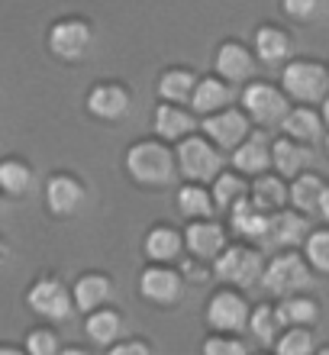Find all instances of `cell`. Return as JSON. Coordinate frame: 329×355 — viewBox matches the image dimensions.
<instances>
[{
	"label": "cell",
	"instance_id": "obj_1",
	"mask_svg": "<svg viewBox=\"0 0 329 355\" xmlns=\"http://www.w3.org/2000/svg\"><path fill=\"white\" fill-rule=\"evenodd\" d=\"M126 171L145 187H165L178 175V152H171L159 139H142L126 152Z\"/></svg>",
	"mask_w": 329,
	"mask_h": 355
},
{
	"label": "cell",
	"instance_id": "obj_2",
	"mask_svg": "<svg viewBox=\"0 0 329 355\" xmlns=\"http://www.w3.org/2000/svg\"><path fill=\"white\" fill-rule=\"evenodd\" d=\"M281 87L301 107L323 103L329 97V65L313 58H291L281 68Z\"/></svg>",
	"mask_w": 329,
	"mask_h": 355
},
{
	"label": "cell",
	"instance_id": "obj_3",
	"mask_svg": "<svg viewBox=\"0 0 329 355\" xmlns=\"http://www.w3.org/2000/svg\"><path fill=\"white\" fill-rule=\"evenodd\" d=\"M175 152H178V171L188 178V184H213L223 175V152L207 136H188Z\"/></svg>",
	"mask_w": 329,
	"mask_h": 355
},
{
	"label": "cell",
	"instance_id": "obj_4",
	"mask_svg": "<svg viewBox=\"0 0 329 355\" xmlns=\"http://www.w3.org/2000/svg\"><path fill=\"white\" fill-rule=\"evenodd\" d=\"M213 275L223 281L226 288L245 291L265 278V259L252 245L233 243V245H226V252L213 262Z\"/></svg>",
	"mask_w": 329,
	"mask_h": 355
},
{
	"label": "cell",
	"instance_id": "obj_5",
	"mask_svg": "<svg viewBox=\"0 0 329 355\" xmlns=\"http://www.w3.org/2000/svg\"><path fill=\"white\" fill-rule=\"evenodd\" d=\"M262 288L274 297H294L301 291L313 288V275H310V262L301 259L297 252H281L274 255L272 262L265 265V278Z\"/></svg>",
	"mask_w": 329,
	"mask_h": 355
},
{
	"label": "cell",
	"instance_id": "obj_6",
	"mask_svg": "<svg viewBox=\"0 0 329 355\" xmlns=\"http://www.w3.org/2000/svg\"><path fill=\"white\" fill-rule=\"evenodd\" d=\"M242 110L249 113V120L258 123L262 130L268 126H281L287 120V94L284 87H274L268 81H252V85H245L242 91Z\"/></svg>",
	"mask_w": 329,
	"mask_h": 355
},
{
	"label": "cell",
	"instance_id": "obj_7",
	"mask_svg": "<svg viewBox=\"0 0 329 355\" xmlns=\"http://www.w3.org/2000/svg\"><path fill=\"white\" fill-rule=\"evenodd\" d=\"M249 320H252V307L249 300L239 294L235 288H220L207 304V323L217 333H226V336H235L249 329Z\"/></svg>",
	"mask_w": 329,
	"mask_h": 355
},
{
	"label": "cell",
	"instance_id": "obj_8",
	"mask_svg": "<svg viewBox=\"0 0 329 355\" xmlns=\"http://www.w3.org/2000/svg\"><path fill=\"white\" fill-rule=\"evenodd\" d=\"M26 304L33 313H39L42 320H52V323H62L75 313V294L62 284L58 278H39L33 288L26 291Z\"/></svg>",
	"mask_w": 329,
	"mask_h": 355
},
{
	"label": "cell",
	"instance_id": "obj_9",
	"mask_svg": "<svg viewBox=\"0 0 329 355\" xmlns=\"http://www.w3.org/2000/svg\"><path fill=\"white\" fill-rule=\"evenodd\" d=\"M200 126H204V136H207L213 146L229 149V152H235L249 136H252V120H249V113L235 110V107H229V110H223V113H213V116H207Z\"/></svg>",
	"mask_w": 329,
	"mask_h": 355
},
{
	"label": "cell",
	"instance_id": "obj_10",
	"mask_svg": "<svg viewBox=\"0 0 329 355\" xmlns=\"http://www.w3.org/2000/svg\"><path fill=\"white\" fill-rule=\"evenodd\" d=\"M91 42H94V29L87 26L81 17L58 19L55 26H52V33H48V49H52L58 58H65V62L85 58Z\"/></svg>",
	"mask_w": 329,
	"mask_h": 355
},
{
	"label": "cell",
	"instance_id": "obj_11",
	"mask_svg": "<svg viewBox=\"0 0 329 355\" xmlns=\"http://www.w3.org/2000/svg\"><path fill=\"white\" fill-rule=\"evenodd\" d=\"M181 291H184V275L168 265H149V268L139 275V294L149 304H159V307H171L181 300Z\"/></svg>",
	"mask_w": 329,
	"mask_h": 355
},
{
	"label": "cell",
	"instance_id": "obj_12",
	"mask_svg": "<svg viewBox=\"0 0 329 355\" xmlns=\"http://www.w3.org/2000/svg\"><path fill=\"white\" fill-rule=\"evenodd\" d=\"M132 107V97H130V87L116 85V81H100L87 91V113L97 116V120H107V123H116L123 120Z\"/></svg>",
	"mask_w": 329,
	"mask_h": 355
},
{
	"label": "cell",
	"instance_id": "obj_13",
	"mask_svg": "<svg viewBox=\"0 0 329 355\" xmlns=\"http://www.w3.org/2000/svg\"><path fill=\"white\" fill-rule=\"evenodd\" d=\"M87 200L85 181H78L75 175H52L46 181V207L55 216H71L78 214Z\"/></svg>",
	"mask_w": 329,
	"mask_h": 355
},
{
	"label": "cell",
	"instance_id": "obj_14",
	"mask_svg": "<svg viewBox=\"0 0 329 355\" xmlns=\"http://www.w3.org/2000/svg\"><path fill=\"white\" fill-rule=\"evenodd\" d=\"M310 239V220L301 210H278L272 214V226H268V239L265 249H294Z\"/></svg>",
	"mask_w": 329,
	"mask_h": 355
},
{
	"label": "cell",
	"instance_id": "obj_15",
	"mask_svg": "<svg viewBox=\"0 0 329 355\" xmlns=\"http://www.w3.org/2000/svg\"><path fill=\"white\" fill-rule=\"evenodd\" d=\"M272 149H274V142L265 136L262 130H255L249 139L239 146V149L233 152V165H235V171L239 175H252V178H258V175H268V168H274V155H272Z\"/></svg>",
	"mask_w": 329,
	"mask_h": 355
},
{
	"label": "cell",
	"instance_id": "obj_16",
	"mask_svg": "<svg viewBox=\"0 0 329 355\" xmlns=\"http://www.w3.org/2000/svg\"><path fill=\"white\" fill-rule=\"evenodd\" d=\"M184 249L200 262H217L226 252V230L213 220H197L184 230Z\"/></svg>",
	"mask_w": 329,
	"mask_h": 355
},
{
	"label": "cell",
	"instance_id": "obj_17",
	"mask_svg": "<svg viewBox=\"0 0 329 355\" xmlns=\"http://www.w3.org/2000/svg\"><path fill=\"white\" fill-rule=\"evenodd\" d=\"M213 65H217V75L223 78V81H229V85H252L255 55L242 42H235V39L223 42V46L217 49V62H213Z\"/></svg>",
	"mask_w": 329,
	"mask_h": 355
},
{
	"label": "cell",
	"instance_id": "obj_18",
	"mask_svg": "<svg viewBox=\"0 0 329 355\" xmlns=\"http://www.w3.org/2000/svg\"><path fill=\"white\" fill-rule=\"evenodd\" d=\"M71 294H75V307L91 317V313H97V310L110 307L116 288H113V281L107 278V275H100V271H87V275H81V278L75 281Z\"/></svg>",
	"mask_w": 329,
	"mask_h": 355
},
{
	"label": "cell",
	"instance_id": "obj_19",
	"mask_svg": "<svg viewBox=\"0 0 329 355\" xmlns=\"http://www.w3.org/2000/svg\"><path fill=\"white\" fill-rule=\"evenodd\" d=\"M233 107V85L223 81V78H200L197 91H194V101H190V110L197 116H213V113H223Z\"/></svg>",
	"mask_w": 329,
	"mask_h": 355
},
{
	"label": "cell",
	"instance_id": "obj_20",
	"mask_svg": "<svg viewBox=\"0 0 329 355\" xmlns=\"http://www.w3.org/2000/svg\"><path fill=\"white\" fill-rule=\"evenodd\" d=\"M152 126H155V132H159L161 139L181 142V139H188V136H194L197 120H194V113L178 107V103H159L155 116H152Z\"/></svg>",
	"mask_w": 329,
	"mask_h": 355
},
{
	"label": "cell",
	"instance_id": "obj_21",
	"mask_svg": "<svg viewBox=\"0 0 329 355\" xmlns=\"http://www.w3.org/2000/svg\"><path fill=\"white\" fill-rule=\"evenodd\" d=\"M274 175H281L284 181L287 178H301L303 171H307V165L313 162V152L310 146H303V142L297 139H287V136H281V139H274Z\"/></svg>",
	"mask_w": 329,
	"mask_h": 355
},
{
	"label": "cell",
	"instance_id": "obj_22",
	"mask_svg": "<svg viewBox=\"0 0 329 355\" xmlns=\"http://www.w3.org/2000/svg\"><path fill=\"white\" fill-rule=\"evenodd\" d=\"M229 223H233V230L239 236L265 245V239H268V226H272V214L258 210V207L252 204V197H245V200H239V204L229 210Z\"/></svg>",
	"mask_w": 329,
	"mask_h": 355
},
{
	"label": "cell",
	"instance_id": "obj_23",
	"mask_svg": "<svg viewBox=\"0 0 329 355\" xmlns=\"http://www.w3.org/2000/svg\"><path fill=\"white\" fill-rule=\"evenodd\" d=\"M323 126H326V120H323V113H317L313 107H294V110L287 113V120L281 123L284 136L303 142V146H313V142L326 139V136H323Z\"/></svg>",
	"mask_w": 329,
	"mask_h": 355
},
{
	"label": "cell",
	"instance_id": "obj_24",
	"mask_svg": "<svg viewBox=\"0 0 329 355\" xmlns=\"http://www.w3.org/2000/svg\"><path fill=\"white\" fill-rule=\"evenodd\" d=\"M255 55L265 65H287L291 62V36L278 26H258L255 29Z\"/></svg>",
	"mask_w": 329,
	"mask_h": 355
},
{
	"label": "cell",
	"instance_id": "obj_25",
	"mask_svg": "<svg viewBox=\"0 0 329 355\" xmlns=\"http://www.w3.org/2000/svg\"><path fill=\"white\" fill-rule=\"evenodd\" d=\"M252 204L258 207V210H265V214H278V210H284V204L291 200V187L284 184L281 175H258L252 178Z\"/></svg>",
	"mask_w": 329,
	"mask_h": 355
},
{
	"label": "cell",
	"instance_id": "obj_26",
	"mask_svg": "<svg viewBox=\"0 0 329 355\" xmlns=\"http://www.w3.org/2000/svg\"><path fill=\"white\" fill-rule=\"evenodd\" d=\"M181 245H188V243L181 239L178 230H171V226H155V230L145 233L142 252H145V259H149L152 265H168L181 255Z\"/></svg>",
	"mask_w": 329,
	"mask_h": 355
},
{
	"label": "cell",
	"instance_id": "obj_27",
	"mask_svg": "<svg viewBox=\"0 0 329 355\" xmlns=\"http://www.w3.org/2000/svg\"><path fill=\"white\" fill-rule=\"evenodd\" d=\"M326 181L320 175H313V171H303L301 178H294L291 181V204L294 210H301L307 216H320V204H323V194H326Z\"/></svg>",
	"mask_w": 329,
	"mask_h": 355
},
{
	"label": "cell",
	"instance_id": "obj_28",
	"mask_svg": "<svg viewBox=\"0 0 329 355\" xmlns=\"http://www.w3.org/2000/svg\"><path fill=\"white\" fill-rule=\"evenodd\" d=\"M200 78L190 71V68H168L165 75L159 78V94L165 103H178V107H184V103L194 101V91H197Z\"/></svg>",
	"mask_w": 329,
	"mask_h": 355
},
{
	"label": "cell",
	"instance_id": "obj_29",
	"mask_svg": "<svg viewBox=\"0 0 329 355\" xmlns=\"http://www.w3.org/2000/svg\"><path fill=\"white\" fill-rule=\"evenodd\" d=\"M274 310H278L281 327H287V329H294V327L310 329V327H317V320H320V304L310 300V297H303V294H294V297L278 300Z\"/></svg>",
	"mask_w": 329,
	"mask_h": 355
},
{
	"label": "cell",
	"instance_id": "obj_30",
	"mask_svg": "<svg viewBox=\"0 0 329 355\" xmlns=\"http://www.w3.org/2000/svg\"><path fill=\"white\" fill-rule=\"evenodd\" d=\"M85 333H87V339H91L94 346L113 349L116 343H120V336H123V317L113 307L97 310V313H91V317L85 320Z\"/></svg>",
	"mask_w": 329,
	"mask_h": 355
},
{
	"label": "cell",
	"instance_id": "obj_31",
	"mask_svg": "<svg viewBox=\"0 0 329 355\" xmlns=\"http://www.w3.org/2000/svg\"><path fill=\"white\" fill-rule=\"evenodd\" d=\"M175 204H178V214L188 220H213L217 214V200H213V191H207V184H184Z\"/></svg>",
	"mask_w": 329,
	"mask_h": 355
},
{
	"label": "cell",
	"instance_id": "obj_32",
	"mask_svg": "<svg viewBox=\"0 0 329 355\" xmlns=\"http://www.w3.org/2000/svg\"><path fill=\"white\" fill-rule=\"evenodd\" d=\"M281 320H278V310L272 304H258L252 307V320H249V333L258 346H278L281 339Z\"/></svg>",
	"mask_w": 329,
	"mask_h": 355
},
{
	"label": "cell",
	"instance_id": "obj_33",
	"mask_svg": "<svg viewBox=\"0 0 329 355\" xmlns=\"http://www.w3.org/2000/svg\"><path fill=\"white\" fill-rule=\"evenodd\" d=\"M213 200H217L220 210H233L239 200H245V197L252 194V184L245 181V175H239V171H223V175L213 181Z\"/></svg>",
	"mask_w": 329,
	"mask_h": 355
},
{
	"label": "cell",
	"instance_id": "obj_34",
	"mask_svg": "<svg viewBox=\"0 0 329 355\" xmlns=\"http://www.w3.org/2000/svg\"><path fill=\"white\" fill-rule=\"evenodd\" d=\"M33 184H36V175H33V168H29V162H23V159H3L0 162V187H3L10 197L26 194Z\"/></svg>",
	"mask_w": 329,
	"mask_h": 355
},
{
	"label": "cell",
	"instance_id": "obj_35",
	"mask_svg": "<svg viewBox=\"0 0 329 355\" xmlns=\"http://www.w3.org/2000/svg\"><path fill=\"white\" fill-rule=\"evenodd\" d=\"M278 355H317V339H313V329H303V327H294V329H284L278 346H274Z\"/></svg>",
	"mask_w": 329,
	"mask_h": 355
},
{
	"label": "cell",
	"instance_id": "obj_36",
	"mask_svg": "<svg viewBox=\"0 0 329 355\" xmlns=\"http://www.w3.org/2000/svg\"><path fill=\"white\" fill-rule=\"evenodd\" d=\"M303 259L310 262L313 271L329 275V230H313L310 239L303 243Z\"/></svg>",
	"mask_w": 329,
	"mask_h": 355
},
{
	"label": "cell",
	"instance_id": "obj_37",
	"mask_svg": "<svg viewBox=\"0 0 329 355\" xmlns=\"http://www.w3.org/2000/svg\"><path fill=\"white\" fill-rule=\"evenodd\" d=\"M26 352L29 355H62L65 349H62V343H58L55 329H33L26 336Z\"/></svg>",
	"mask_w": 329,
	"mask_h": 355
},
{
	"label": "cell",
	"instance_id": "obj_38",
	"mask_svg": "<svg viewBox=\"0 0 329 355\" xmlns=\"http://www.w3.org/2000/svg\"><path fill=\"white\" fill-rule=\"evenodd\" d=\"M204 355H249V346H245L242 339L220 333V336L204 339Z\"/></svg>",
	"mask_w": 329,
	"mask_h": 355
},
{
	"label": "cell",
	"instance_id": "obj_39",
	"mask_svg": "<svg viewBox=\"0 0 329 355\" xmlns=\"http://www.w3.org/2000/svg\"><path fill=\"white\" fill-rule=\"evenodd\" d=\"M281 7L297 23H313L323 13V0H281Z\"/></svg>",
	"mask_w": 329,
	"mask_h": 355
},
{
	"label": "cell",
	"instance_id": "obj_40",
	"mask_svg": "<svg viewBox=\"0 0 329 355\" xmlns=\"http://www.w3.org/2000/svg\"><path fill=\"white\" fill-rule=\"evenodd\" d=\"M107 355H152V346L145 339H120L113 349H107Z\"/></svg>",
	"mask_w": 329,
	"mask_h": 355
},
{
	"label": "cell",
	"instance_id": "obj_41",
	"mask_svg": "<svg viewBox=\"0 0 329 355\" xmlns=\"http://www.w3.org/2000/svg\"><path fill=\"white\" fill-rule=\"evenodd\" d=\"M181 275H184V278H190V281H207L210 278V268H207V262H200V259H194V255H190V259H184V262H181Z\"/></svg>",
	"mask_w": 329,
	"mask_h": 355
},
{
	"label": "cell",
	"instance_id": "obj_42",
	"mask_svg": "<svg viewBox=\"0 0 329 355\" xmlns=\"http://www.w3.org/2000/svg\"><path fill=\"white\" fill-rule=\"evenodd\" d=\"M320 216L329 223V187H326V194H323V204H320Z\"/></svg>",
	"mask_w": 329,
	"mask_h": 355
},
{
	"label": "cell",
	"instance_id": "obj_43",
	"mask_svg": "<svg viewBox=\"0 0 329 355\" xmlns=\"http://www.w3.org/2000/svg\"><path fill=\"white\" fill-rule=\"evenodd\" d=\"M0 355H29V352H23L17 346H0Z\"/></svg>",
	"mask_w": 329,
	"mask_h": 355
},
{
	"label": "cell",
	"instance_id": "obj_44",
	"mask_svg": "<svg viewBox=\"0 0 329 355\" xmlns=\"http://www.w3.org/2000/svg\"><path fill=\"white\" fill-rule=\"evenodd\" d=\"M62 355H91V352H87V349H81V346H68Z\"/></svg>",
	"mask_w": 329,
	"mask_h": 355
},
{
	"label": "cell",
	"instance_id": "obj_45",
	"mask_svg": "<svg viewBox=\"0 0 329 355\" xmlns=\"http://www.w3.org/2000/svg\"><path fill=\"white\" fill-rule=\"evenodd\" d=\"M323 120H326V126H329V97H326V101H323Z\"/></svg>",
	"mask_w": 329,
	"mask_h": 355
},
{
	"label": "cell",
	"instance_id": "obj_46",
	"mask_svg": "<svg viewBox=\"0 0 329 355\" xmlns=\"http://www.w3.org/2000/svg\"><path fill=\"white\" fill-rule=\"evenodd\" d=\"M317 355H329V346H323V349H317Z\"/></svg>",
	"mask_w": 329,
	"mask_h": 355
},
{
	"label": "cell",
	"instance_id": "obj_47",
	"mask_svg": "<svg viewBox=\"0 0 329 355\" xmlns=\"http://www.w3.org/2000/svg\"><path fill=\"white\" fill-rule=\"evenodd\" d=\"M323 142H326V152H329V132H326V139H323Z\"/></svg>",
	"mask_w": 329,
	"mask_h": 355
}]
</instances>
